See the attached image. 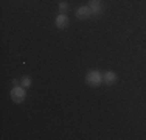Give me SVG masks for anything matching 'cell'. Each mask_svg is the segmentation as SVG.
I'll list each match as a JSON object with an SVG mask.
<instances>
[{
	"label": "cell",
	"mask_w": 146,
	"mask_h": 140,
	"mask_svg": "<svg viewBox=\"0 0 146 140\" xmlns=\"http://www.w3.org/2000/svg\"><path fill=\"white\" fill-rule=\"evenodd\" d=\"M86 83H87L89 86L98 87L100 84L103 83V75L98 72V70H90L87 75H86Z\"/></svg>",
	"instance_id": "6da1fadb"
},
{
	"label": "cell",
	"mask_w": 146,
	"mask_h": 140,
	"mask_svg": "<svg viewBox=\"0 0 146 140\" xmlns=\"http://www.w3.org/2000/svg\"><path fill=\"white\" fill-rule=\"evenodd\" d=\"M27 97V92H25V87L23 86H16L11 89V98L13 101H16V103H22L23 100H25Z\"/></svg>",
	"instance_id": "7a4b0ae2"
},
{
	"label": "cell",
	"mask_w": 146,
	"mask_h": 140,
	"mask_svg": "<svg viewBox=\"0 0 146 140\" xmlns=\"http://www.w3.org/2000/svg\"><path fill=\"white\" fill-rule=\"evenodd\" d=\"M92 9H90L89 8V6L87 5H86V6H79V8L78 9H76V17H78V19H87V17H90V16H92Z\"/></svg>",
	"instance_id": "3957f363"
},
{
	"label": "cell",
	"mask_w": 146,
	"mask_h": 140,
	"mask_svg": "<svg viewBox=\"0 0 146 140\" xmlns=\"http://www.w3.org/2000/svg\"><path fill=\"white\" fill-rule=\"evenodd\" d=\"M89 8L92 9L93 14H101L103 11V5H101V0H89Z\"/></svg>",
	"instance_id": "277c9868"
},
{
	"label": "cell",
	"mask_w": 146,
	"mask_h": 140,
	"mask_svg": "<svg viewBox=\"0 0 146 140\" xmlns=\"http://www.w3.org/2000/svg\"><path fill=\"white\" fill-rule=\"evenodd\" d=\"M68 25V16L67 14H59L56 17V27L58 28H65Z\"/></svg>",
	"instance_id": "5b68a950"
},
{
	"label": "cell",
	"mask_w": 146,
	"mask_h": 140,
	"mask_svg": "<svg viewBox=\"0 0 146 140\" xmlns=\"http://www.w3.org/2000/svg\"><path fill=\"white\" fill-rule=\"evenodd\" d=\"M117 81V75H115V72H106L103 75V83H106L107 86L109 84H113Z\"/></svg>",
	"instance_id": "8992f818"
},
{
	"label": "cell",
	"mask_w": 146,
	"mask_h": 140,
	"mask_svg": "<svg viewBox=\"0 0 146 140\" xmlns=\"http://www.w3.org/2000/svg\"><path fill=\"white\" fill-rule=\"evenodd\" d=\"M31 83H33V81H31L30 76H23L22 81H20V84H22L23 87H30V86H31Z\"/></svg>",
	"instance_id": "52a82bcc"
},
{
	"label": "cell",
	"mask_w": 146,
	"mask_h": 140,
	"mask_svg": "<svg viewBox=\"0 0 146 140\" xmlns=\"http://www.w3.org/2000/svg\"><path fill=\"white\" fill-rule=\"evenodd\" d=\"M67 9H68V3H65V2H61V3H59V11L65 13Z\"/></svg>",
	"instance_id": "ba28073f"
}]
</instances>
